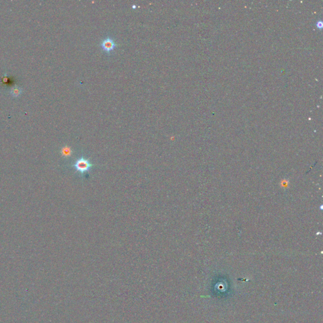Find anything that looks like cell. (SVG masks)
<instances>
[{
    "label": "cell",
    "mask_w": 323,
    "mask_h": 323,
    "mask_svg": "<svg viewBox=\"0 0 323 323\" xmlns=\"http://www.w3.org/2000/svg\"><path fill=\"white\" fill-rule=\"evenodd\" d=\"M94 165L87 158L82 156L75 160L73 165V167L75 169L76 172H78L81 175L86 173L90 172Z\"/></svg>",
    "instance_id": "cell-1"
},
{
    "label": "cell",
    "mask_w": 323,
    "mask_h": 323,
    "mask_svg": "<svg viewBox=\"0 0 323 323\" xmlns=\"http://www.w3.org/2000/svg\"><path fill=\"white\" fill-rule=\"evenodd\" d=\"M100 47L107 55L110 56L118 47V44L112 36H107L100 41Z\"/></svg>",
    "instance_id": "cell-2"
},
{
    "label": "cell",
    "mask_w": 323,
    "mask_h": 323,
    "mask_svg": "<svg viewBox=\"0 0 323 323\" xmlns=\"http://www.w3.org/2000/svg\"><path fill=\"white\" fill-rule=\"evenodd\" d=\"M22 88L19 86H14L10 89V95L14 97H19L22 93Z\"/></svg>",
    "instance_id": "cell-3"
},
{
    "label": "cell",
    "mask_w": 323,
    "mask_h": 323,
    "mask_svg": "<svg viewBox=\"0 0 323 323\" xmlns=\"http://www.w3.org/2000/svg\"><path fill=\"white\" fill-rule=\"evenodd\" d=\"M71 149L68 147V146H66V147H64L62 148L61 149V153L63 156L64 157H69L71 155Z\"/></svg>",
    "instance_id": "cell-4"
},
{
    "label": "cell",
    "mask_w": 323,
    "mask_h": 323,
    "mask_svg": "<svg viewBox=\"0 0 323 323\" xmlns=\"http://www.w3.org/2000/svg\"><path fill=\"white\" fill-rule=\"evenodd\" d=\"M133 8H135V9L136 8V5H133Z\"/></svg>",
    "instance_id": "cell-5"
}]
</instances>
